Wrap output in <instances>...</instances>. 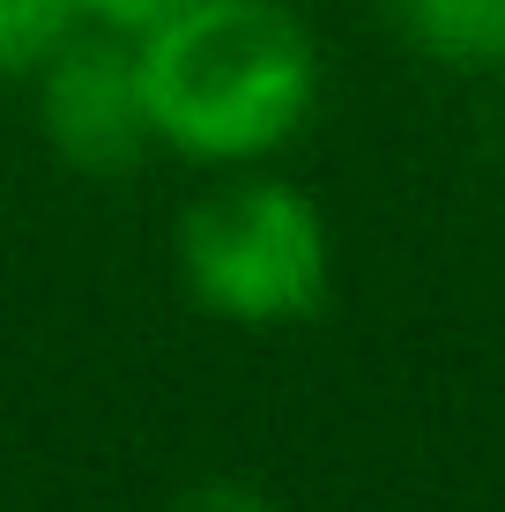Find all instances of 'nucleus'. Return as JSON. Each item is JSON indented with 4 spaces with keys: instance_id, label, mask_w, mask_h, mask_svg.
Instances as JSON below:
<instances>
[{
    "instance_id": "39448f33",
    "label": "nucleus",
    "mask_w": 505,
    "mask_h": 512,
    "mask_svg": "<svg viewBox=\"0 0 505 512\" xmlns=\"http://www.w3.org/2000/svg\"><path fill=\"white\" fill-rule=\"evenodd\" d=\"M75 23V0H0V75H38Z\"/></svg>"
},
{
    "instance_id": "f257e3e1",
    "label": "nucleus",
    "mask_w": 505,
    "mask_h": 512,
    "mask_svg": "<svg viewBox=\"0 0 505 512\" xmlns=\"http://www.w3.org/2000/svg\"><path fill=\"white\" fill-rule=\"evenodd\" d=\"M149 127L179 156L246 164L283 149L312 112V38L275 0H186L134 30Z\"/></svg>"
},
{
    "instance_id": "f03ea898",
    "label": "nucleus",
    "mask_w": 505,
    "mask_h": 512,
    "mask_svg": "<svg viewBox=\"0 0 505 512\" xmlns=\"http://www.w3.org/2000/svg\"><path fill=\"white\" fill-rule=\"evenodd\" d=\"M179 275L201 312L231 327H298L327 305V223L298 186L238 179L186 208L179 223Z\"/></svg>"
},
{
    "instance_id": "423d86ee",
    "label": "nucleus",
    "mask_w": 505,
    "mask_h": 512,
    "mask_svg": "<svg viewBox=\"0 0 505 512\" xmlns=\"http://www.w3.org/2000/svg\"><path fill=\"white\" fill-rule=\"evenodd\" d=\"M171 512H283V505H275L268 490L238 483V475H208V483H194Z\"/></svg>"
},
{
    "instance_id": "20e7f679",
    "label": "nucleus",
    "mask_w": 505,
    "mask_h": 512,
    "mask_svg": "<svg viewBox=\"0 0 505 512\" xmlns=\"http://www.w3.org/2000/svg\"><path fill=\"white\" fill-rule=\"evenodd\" d=\"M387 23L454 75H491L505 67V0H379Z\"/></svg>"
},
{
    "instance_id": "0eeeda50",
    "label": "nucleus",
    "mask_w": 505,
    "mask_h": 512,
    "mask_svg": "<svg viewBox=\"0 0 505 512\" xmlns=\"http://www.w3.org/2000/svg\"><path fill=\"white\" fill-rule=\"evenodd\" d=\"M82 15H90V23H104V30H149V23H164L171 8H186V0H75Z\"/></svg>"
},
{
    "instance_id": "7ed1b4c3",
    "label": "nucleus",
    "mask_w": 505,
    "mask_h": 512,
    "mask_svg": "<svg viewBox=\"0 0 505 512\" xmlns=\"http://www.w3.org/2000/svg\"><path fill=\"white\" fill-rule=\"evenodd\" d=\"M38 119H45V141L90 179H119V171L142 164L156 127H149V97H142L127 30H104V38L67 30L60 52L38 67Z\"/></svg>"
}]
</instances>
